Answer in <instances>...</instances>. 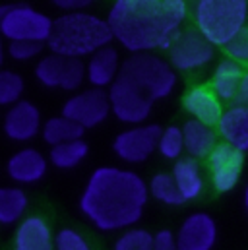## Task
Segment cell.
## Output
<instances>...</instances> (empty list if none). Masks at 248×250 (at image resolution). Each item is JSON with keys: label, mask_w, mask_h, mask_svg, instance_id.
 <instances>
[{"label": "cell", "mask_w": 248, "mask_h": 250, "mask_svg": "<svg viewBox=\"0 0 248 250\" xmlns=\"http://www.w3.org/2000/svg\"><path fill=\"white\" fill-rule=\"evenodd\" d=\"M157 149H159V153H161L165 159H177V161H179L181 155H183V151H186L183 128H179V126H175V125L163 128Z\"/></svg>", "instance_id": "28"}, {"label": "cell", "mask_w": 248, "mask_h": 250, "mask_svg": "<svg viewBox=\"0 0 248 250\" xmlns=\"http://www.w3.org/2000/svg\"><path fill=\"white\" fill-rule=\"evenodd\" d=\"M53 21L41 10L29 4H10L4 21L0 23V35L12 41H37L49 43L53 33Z\"/></svg>", "instance_id": "6"}, {"label": "cell", "mask_w": 248, "mask_h": 250, "mask_svg": "<svg viewBox=\"0 0 248 250\" xmlns=\"http://www.w3.org/2000/svg\"><path fill=\"white\" fill-rule=\"evenodd\" d=\"M231 61L239 64H248V27H245L229 45L223 47Z\"/></svg>", "instance_id": "32"}, {"label": "cell", "mask_w": 248, "mask_h": 250, "mask_svg": "<svg viewBox=\"0 0 248 250\" xmlns=\"http://www.w3.org/2000/svg\"><path fill=\"white\" fill-rule=\"evenodd\" d=\"M53 4L62 8V10H66V14H74V12H85V8L91 2L89 0H55Z\"/></svg>", "instance_id": "34"}, {"label": "cell", "mask_w": 248, "mask_h": 250, "mask_svg": "<svg viewBox=\"0 0 248 250\" xmlns=\"http://www.w3.org/2000/svg\"><path fill=\"white\" fill-rule=\"evenodd\" d=\"M149 194L165 204V206H181L185 204V198L181 194V190L175 183L173 173H157L153 175V179L149 181Z\"/></svg>", "instance_id": "24"}, {"label": "cell", "mask_w": 248, "mask_h": 250, "mask_svg": "<svg viewBox=\"0 0 248 250\" xmlns=\"http://www.w3.org/2000/svg\"><path fill=\"white\" fill-rule=\"evenodd\" d=\"M167 53H169L171 66L175 70L194 72V70L207 66L213 61L215 47L196 27H188L175 37V41L171 43Z\"/></svg>", "instance_id": "7"}, {"label": "cell", "mask_w": 248, "mask_h": 250, "mask_svg": "<svg viewBox=\"0 0 248 250\" xmlns=\"http://www.w3.org/2000/svg\"><path fill=\"white\" fill-rule=\"evenodd\" d=\"M153 250H179L177 245V235L169 229H161L155 233V241H153Z\"/></svg>", "instance_id": "33"}, {"label": "cell", "mask_w": 248, "mask_h": 250, "mask_svg": "<svg viewBox=\"0 0 248 250\" xmlns=\"http://www.w3.org/2000/svg\"><path fill=\"white\" fill-rule=\"evenodd\" d=\"M185 111L198 123L207 126H217L223 117V101L215 95L209 85H194L190 87L183 97Z\"/></svg>", "instance_id": "13"}, {"label": "cell", "mask_w": 248, "mask_h": 250, "mask_svg": "<svg viewBox=\"0 0 248 250\" xmlns=\"http://www.w3.org/2000/svg\"><path fill=\"white\" fill-rule=\"evenodd\" d=\"M8 6H10V4H2V6H0V23H2V21H4V18H6Z\"/></svg>", "instance_id": "37"}, {"label": "cell", "mask_w": 248, "mask_h": 250, "mask_svg": "<svg viewBox=\"0 0 248 250\" xmlns=\"http://www.w3.org/2000/svg\"><path fill=\"white\" fill-rule=\"evenodd\" d=\"M12 250H55V235L41 215H27L18 223Z\"/></svg>", "instance_id": "15"}, {"label": "cell", "mask_w": 248, "mask_h": 250, "mask_svg": "<svg viewBox=\"0 0 248 250\" xmlns=\"http://www.w3.org/2000/svg\"><path fill=\"white\" fill-rule=\"evenodd\" d=\"M192 20L196 29L213 47H225L247 27L248 2L198 0L192 6Z\"/></svg>", "instance_id": "5"}, {"label": "cell", "mask_w": 248, "mask_h": 250, "mask_svg": "<svg viewBox=\"0 0 248 250\" xmlns=\"http://www.w3.org/2000/svg\"><path fill=\"white\" fill-rule=\"evenodd\" d=\"M47 167H49L47 157L39 149L23 147L8 159L6 173L18 185H33L47 175Z\"/></svg>", "instance_id": "14"}, {"label": "cell", "mask_w": 248, "mask_h": 250, "mask_svg": "<svg viewBox=\"0 0 248 250\" xmlns=\"http://www.w3.org/2000/svg\"><path fill=\"white\" fill-rule=\"evenodd\" d=\"M121 66H123V62H121L119 51L109 45V47H105V49H101L89 57V61L85 64L87 82L95 89L111 87L121 74Z\"/></svg>", "instance_id": "16"}, {"label": "cell", "mask_w": 248, "mask_h": 250, "mask_svg": "<svg viewBox=\"0 0 248 250\" xmlns=\"http://www.w3.org/2000/svg\"><path fill=\"white\" fill-rule=\"evenodd\" d=\"M87 153H89L87 144L83 140H76V142H70V144L51 147L49 161L59 169H74L87 157Z\"/></svg>", "instance_id": "23"}, {"label": "cell", "mask_w": 248, "mask_h": 250, "mask_svg": "<svg viewBox=\"0 0 248 250\" xmlns=\"http://www.w3.org/2000/svg\"><path fill=\"white\" fill-rule=\"evenodd\" d=\"M155 235H151L147 229L130 227L121 233L115 241V250H153Z\"/></svg>", "instance_id": "27"}, {"label": "cell", "mask_w": 248, "mask_h": 250, "mask_svg": "<svg viewBox=\"0 0 248 250\" xmlns=\"http://www.w3.org/2000/svg\"><path fill=\"white\" fill-rule=\"evenodd\" d=\"M85 80H87L85 64L82 62V59H68L66 61V68H64V76H62L61 89H64V91H76Z\"/></svg>", "instance_id": "30"}, {"label": "cell", "mask_w": 248, "mask_h": 250, "mask_svg": "<svg viewBox=\"0 0 248 250\" xmlns=\"http://www.w3.org/2000/svg\"><path fill=\"white\" fill-rule=\"evenodd\" d=\"M171 62L153 53L130 55L121 66L117 82L109 87L113 115L124 125L140 126L151 115L153 103L169 97L177 87Z\"/></svg>", "instance_id": "3"}, {"label": "cell", "mask_w": 248, "mask_h": 250, "mask_svg": "<svg viewBox=\"0 0 248 250\" xmlns=\"http://www.w3.org/2000/svg\"><path fill=\"white\" fill-rule=\"evenodd\" d=\"M113 39L107 20L89 12H74L62 14L53 21V33L47 47L64 59H82L109 47Z\"/></svg>", "instance_id": "4"}, {"label": "cell", "mask_w": 248, "mask_h": 250, "mask_svg": "<svg viewBox=\"0 0 248 250\" xmlns=\"http://www.w3.org/2000/svg\"><path fill=\"white\" fill-rule=\"evenodd\" d=\"M43 138L45 142L55 147V146H62V144H70L76 140H82L85 128H82L80 125H76L74 121L66 119L64 115L61 117H53L43 125Z\"/></svg>", "instance_id": "22"}, {"label": "cell", "mask_w": 248, "mask_h": 250, "mask_svg": "<svg viewBox=\"0 0 248 250\" xmlns=\"http://www.w3.org/2000/svg\"><path fill=\"white\" fill-rule=\"evenodd\" d=\"M243 74H245V70H243L241 64L227 59V61L219 62V66L215 68V72L211 76V82H209V87L215 91V95L221 101H225V103L237 101Z\"/></svg>", "instance_id": "19"}, {"label": "cell", "mask_w": 248, "mask_h": 250, "mask_svg": "<svg viewBox=\"0 0 248 250\" xmlns=\"http://www.w3.org/2000/svg\"><path fill=\"white\" fill-rule=\"evenodd\" d=\"M185 134V149L194 159H207V155L213 151V147L219 144L213 128L204 123H198L194 119L186 121L183 126Z\"/></svg>", "instance_id": "18"}, {"label": "cell", "mask_w": 248, "mask_h": 250, "mask_svg": "<svg viewBox=\"0 0 248 250\" xmlns=\"http://www.w3.org/2000/svg\"><path fill=\"white\" fill-rule=\"evenodd\" d=\"M217 241L215 219L206 211L190 213L179 227V250H211Z\"/></svg>", "instance_id": "11"}, {"label": "cell", "mask_w": 248, "mask_h": 250, "mask_svg": "<svg viewBox=\"0 0 248 250\" xmlns=\"http://www.w3.org/2000/svg\"><path fill=\"white\" fill-rule=\"evenodd\" d=\"M29 198L20 187H0V225H14L25 219Z\"/></svg>", "instance_id": "21"}, {"label": "cell", "mask_w": 248, "mask_h": 250, "mask_svg": "<svg viewBox=\"0 0 248 250\" xmlns=\"http://www.w3.org/2000/svg\"><path fill=\"white\" fill-rule=\"evenodd\" d=\"M237 105H247L248 107V70H245L239 85V95H237Z\"/></svg>", "instance_id": "35"}, {"label": "cell", "mask_w": 248, "mask_h": 250, "mask_svg": "<svg viewBox=\"0 0 248 250\" xmlns=\"http://www.w3.org/2000/svg\"><path fill=\"white\" fill-rule=\"evenodd\" d=\"M163 128L157 125H140L123 130L115 142L113 149L126 163H144L157 149Z\"/></svg>", "instance_id": "10"}, {"label": "cell", "mask_w": 248, "mask_h": 250, "mask_svg": "<svg viewBox=\"0 0 248 250\" xmlns=\"http://www.w3.org/2000/svg\"><path fill=\"white\" fill-rule=\"evenodd\" d=\"M245 206H247V211H248V183H247V188H245Z\"/></svg>", "instance_id": "38"}, {"label": "cell", "mask_w": 248, "mask_h": 250, "mask_svg": "<svg viewBox=\"0 0 248 250\" xmlns=\"http://www.w3.org/2000/svg\"><path fill=\"white\" fill-rule=\"evenodd\" d=\"M207 171L217 192H231L239 185L245 169V153L227 142H221L207 155Z\"/></svg>", "instance_id": "9"}, {"label": "cell", "mask_w": 248, "mask_h": 250, "mask_svg": "<svg viewBox=\"0 0 248 250\" xmlns=\"http://www.w3.org/2000/svg\"><path fill=\"white\" fill-rule=\"evenodd\" d=\"M217 130L223 142L231 144L239 151H248V107L247 105H233L225 109Z\"/></svg>", "instance_id": "17"}, {"label": "cell", "mask_w": 248, "mask_h": 250, "mask_svg": "<svg viewBox=\"0 0 248 250\" xmlns=\"http://www.w3.org/2000/svg\"><path fill=\"white\" fill-rule=\"evenodd\" d=\"M23 95V78L18 72L0 70V107H14L21 101Z\"/></svg>", "instance_id": "26"}, {"label": "cell", "mask_w": 248, "mask_h": 250, "mask_svg": "<svg viewBox=\"0 0 248 250\" xmlns=\"http://www.w3.org/2000/svg\"><path fill=\"white\" fill-rule=\"evenodd\" d=\"M173 177H175V183L181 190L185 202L196 200L204 192L206 183H204L202 167H200L198 159H194V157L179 159L173 167Z\"/></svg>", "instance_id": "20"}, {"label": "cell", "mask_w": 248, "mask_h": 250, "mask_svg": "<svg viewBox=\"0 0 248 250\" xmlns=\"http://www.w3.org/2000/svg\"><path fill=\"white\" fill-rule=\"evenodd\" d=\"M66 61L68 59L59 57L55 53H49L47 57H43L35 66V78L41 82V85H45V87H61Z\"/></svg>", "instance_id": "25"}, {"label": "cell", "mask_w": 248, "mask_h": 250, "mask_svg": "<svg viewBox=\"0 0 248 250\" xmlns=\"http://www.w3.org/2000/svg\"><path fill=\"white\" fill-rule=\"evenodd\" d=\"M147 198L149 187L138 173L105 165L91 173L80 196V211L97 231H126L142 219Z\"/></svg>", "instance_id": "1"}, {"label": "cell", "mask_w": 248, "mask_h": 250, "mask_svg": "<svg viewBox=\"0 0 248 250\" xmlns=\"http://www.w3.org/2000/svg\"><path fill=\"white\" fill-rule=\"evenodd\" d=\"M55 250H91V245L80 231L62 227L55 233Z\"/></svg>", "instance_id": "29"}, {"label": "cell", "mask_w": 248, "mask_h": 250, "mask_svg": "<svg viewBox=\"0 0 248 250\" xmlns=\"http://www.w3.org/2000/svg\"><path fill=\"white\" fill-rule=\"evenodd\" d=\"M8 55V47H4V37L0 35V70H2V64H4V57Z\"/></svg>", "instance_id": "36"}, {"label": "cell", "mask_w": 248, "mask_h": 250, "mask_svg": "<svg viewBox=\"0 0 248 250\" xmlns=\"http://www.w3.org/2000/svg\"><path fill=\"white\" fill-rule=\"evenodd\" d=\"M183 0H117L107 16L113 37L132 55L169 49L183 31Z\"/></svg>", "instance_id": "2"}, {"label": "cell", "mask_w": 248, "mask_h": 250, "mask_svg": "<svg viewBox=\"0 0 248 250\" xmlns=\"http://www.w3.org/2000/svg\"><path fill=\"white\" fill-rule=\"evenodd\" d=\"M2 128H4V134L10 140L29 142L43 130L41 113L31 101L21 99L20 103H16L14 107H10L6 111L4 121H2Z\"/></svg>", "instance_id": "12"}, {"label": "cell", "mask_w": 248, "mask_h": 250, "mask_svg": "<svg viewBox=\"0 0 248 250\" xmlns=\"http://www.w3.org/2000/svg\"><path fill=\"white\" fill-rule=\"evenodd\" d=\"M111 113L113 111H111L109 93H105L103 89H95V87L68 97L66 103L62 105V115L82 128L99 126L107 121Z\"/></svg>", "instance_id": "8"}, {"label": "cell", "mask_w": 248, "mask_h": 250, "mask_svg": "<svg viewBox=\"0 0 248 250\" xmlns=\"http://www.w3.org/2000/svg\"><path fill=\"white\" fill-rule=\"evenodd\" d=\"M45 43H37V41H12L8 43V55L14 61H31L35 57L41 55Z\"/></svg>", "instance_id": "31"}]
</instances>
